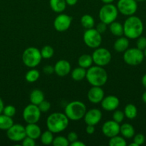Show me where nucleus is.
Listing matches in <instances>:
<instances>
[{
  "mask_svg": "<svg viewBox=\"0 0 146 146\" xmlns=\"http://www.w3.org/2000/svg\"><path fill=\"white\" fill-rule=\"evenodd\" d=\"M125 36L130 39H135L142 35L144 30L143 23L139 17L130 16L123 24Z\"/></svg>",
  "mask_w": 146,
  "mask_h": 146,
  "instance_id": "obj_1",
  "label": "nucleus"
},
{
  "mask_svg": "<svg viewBox=\"0 0 146 146\" xmlns=\"http://www.w3.org/2000/svg\"><path fill=\"white\" fill-rule=\"evenodd\" d=\"M69 125V118L65 113H53L47 119V127L53 133H59L64 131Z\"/></svg>",
  "mask_w": 146,
  "mask_h": 146,
  "instance_id": "obj_2",
  "label": "nucleus"
},
{
  "mask_svg": "<svg viewBox=\"0 0 146 146\" xmlns=\"http://www.w3.org/2000/svg\"><path fill=\"white\" fill-rule=\"evenodd\" d=\"M86 78L89 84L92 86H102L107 83V71L102 66H90L86 73Z\"/></svg>",
  "mask_w": 146,
  "mask_h": 146,
  "instance_id": "obj_3",
  "label": "nucleus"
},
{
  "mask_svg": "<svg viewBox=\"0 0 146 146\" xmlns=\"http://www.w3.org/2000/svg\"><path fill=\"white\" fill-rule=\"evenodd\" d=\"M86 106L84 103L79 101L70 102L64 108V113L69 120L71 121H79L84 118L86 113Z\"/></svg>",
  "mask_w": 146,
  "mask_h": 146,
  "instance_id": "obj_4",
  "label": "nucleus"
},
{
  "mask_svg": "<svg viewBox=\"0 0 146 146\" xmlns=\"http://www.w3.org/2000/svg\"><path fill=\"white\" fill-rule=\"evenodd\" d=\"M42 58L41 52L36 47H29L26 48L21 56V59L24 65L32 68L40 64Z\"/></svg>",
  "mask_w": 146,
  "mask_h": 146,
  "instance_id": "obj_5",
  "label": "nucleus"
},
{
  "mask_svg": "<svg viewBox=\"0 0 146 146\" xmlns=\"http://www.w3.org/2000/svg\"><path fill=\"white\" fill-rule=\"evenodd\" d=\"M118 15L117 7L112 4H105L101 7L99 11V18L106 24H110L115 21Z\"/></svg>",
  "mask_w": 146,
  "mask_h": 146,
  "instance_id": "obj_6",
  "label": "nucleus"
},
{
  "mask_svg": "<svg viewBox=\"0 0 146 146\" xmlns=\"http://www.w3.org/2000/svg\"><path fill=\"white\" fill-rule=\"evenodd\" d=\"M143 51L137 48H127L123 55V60L130 66H137L141 64L144 59Z\"/></svg>",
  "mask_w": 146,
  "mask_h": 146,
  "instance_id": "obj_7",
  "label": "nucleus"
},
{
  "mask_svg": "<svg viewBox=\"0 0 146 146\" xmlns=\"http://www.w3.org/2000/svg\"><path fill=\"white\" fill-rule=\"evenodd\" d=\"M83 41L88 47L97 48L102 43V36L96 29H89L84 31L83 34Z\"/></svg>",
  "mask_w": 146,
  "mask_h": 146,
  "instance_id": "obj_8",
  "label": "nucleus"
},
{
  "mask_svg": "<svg viewBox=\"0 0 146 146\" xmlns=\"http://www.w3.org/2000/svg\"><path fill=\"white\" fill-rule=\"evenodd\" d=\"M93 63L99 66H107L112 59L111 53L105 48H97L92 54Z\"/></svg>",
  "mask_w": 146,
  "mask_h": 146,
  "instance_id": "obj_9",
  "label": "nucleus"
},
{
  "mask_svg": "<svg viewBox=\"0 0 146 146\" xmlns=\"http://www.w3.org/2000/svg\"><path fill=\"white\" fill-rule=\"evenodd\" d=\"M41 113L38 106L31 104L24 108L23 118L27 123H37L40 121Z\"/></svg>",
  "mask_w": 146,
  "mask_h": 146,
  "instance_id": "obj_10",
  "label": "nucleus"
},
{
  "mask_svg": "<svg viewBox=\"0 0 146 146\" xmlns=\"http://www.w3.org/2000/svg\"><path fill=\"white\" fill-rule=\"evenodd\" d=\"M118 11L125 16L134 15L137 11V4L136 0H119L117 4Z\"/></svg>",
  "mask_w": 146,
  "mask_h": 146,
  "instance_id": "obj_11",
  "label": "nucleus"
},
{
  "mask_svg": "<svg viewBox=\"0 0 146 146\" xmlns=\"http://www.w3.org/2000/svg\"><path fill=\"white\" fill-rule=\"evenodd\" d=\"M7 135L8 138L14 142H19L24 140L27 136L25 127L20 124H13L7 131Z\"/></svg>",
  "mask_w": 146,
  "mask_h": 146,
  "instance_id": "obj_12",
  "label": "nucleus"
},
{
  "mask_svg": "<svg viewBox=\"0 0 146 146\" xmlns=\"http://www.w3.org/2000/svg\"><path fill=\"white\" fill-rule=\"evenodd\" d=\"M72 21V17L65 14H61L54 19V28L60 32H63L70 27Z\"/></svg>",
  "mask_w": 146,
  "mask_h": 146,
  "instance_id": "obj_13",
  "label": "nucleus"
},
{
  "mask_svg": "<svg viewBox=\"0 0 146 146\" xmlns=\"http://www.w3.org/2000/svg\"><path fill=\"white\" fill-rule=\"evenodd\" d=\"M120 125L115 121H107L104 123L102 127L103 134L107 138H112L120 133Z\"/></svg>",
  "mask_w": 146,
  "mask_h": 146,
  "instance_id": "obj_14",
  "label": "nucleus"
},
{
  "mask_svg": "<svg viewBox=\"0 0 146 146\" xmlns=\"http://www.w3.org/2000/svg\"><path fill=\"white\" fill-rule=\"evenodd\" d=\"M102 112L97 108H92L86 111L84 116V122L87 125H96L99 123L102 118Z\"/></svg>",
  "mask_w": 146,
  "mask_h": 146,
  "instance_id": "obj_15",
  "label": "nucleus"
},
{
  "mask_svg": "<svg viewBox=\"0 0 146 146\" xmlns=\"http://www.w3.org/2000/svg\"><path fill=\"white\" fill-rule=\"evenodd\" d=\"M104 92L100 86H92L87 93V98L92 104L101 103L104 98Z\"/></svg>",
  "mask_w": 146,
  "mask_h": 146,
  "instance_id": "obj_16",
  "label": "nucleus"
},
{
  "mask_svg": "<svg viewBox=\"0 0 146 146\" xmlns=\"http://www.w3.org/2000/svg\"><path fill=\"white\" fill-rule=\"evenodd\" d=\"M120 105V101L117 97L115 96H107L101 101L102 108L107 111H115Z\"/></svg>",
  "mask_w": 146,
  "mask_h": 146,
  "instance_id": "obj_17",
  "label": "nucleus"
},
{
  "mask_svg": "<svg viewBox=\"0 0 146 146\" xmlns=\"http://www.w3.org/2000/svg\"><path fill=\"white\" fill-rule=\"evenodd\" d=\"M54 73L59 76H65L71 71V65L67 60L62 59L57 61L54 66Z\"/></svg>",
  "mask_w": 146,
  "mask_h": 146,
  "instance_id": "obj_18",
  "label": "nucleus"
},
{
  "mask_svg": "<svg viewBox=\"0 0 146 146\" xmlns=\"http://www.w3.org/2000/svg\"><path fill=\"white\" fill-rule=\"evenodd\" d=\"M26 135L29 138L36 140L41 135V128L36 123H28L25 127Z\"/></svg>",
  "mask_w": 146,
  "mask_h": 146,
  "instance_id": "obj_19",
  "label": "nucleus"
},
{
  "mask_svg": "<svg viewBox=\"0 0 146 146\" xmlns=\"http://www.w3.org/2000/svg\"><path fill=\"white\" fill-rule=\"evenodd\" d=\"M114 49L117 52H125L129 47V40L126 36H120L114 43Z\"/></svg>",
  "mask_w": 146,
  "mask_h": 146,
  "instance_id": "obj_20",
  "label": "nucleus"
},
{
  "mask_svg": "<svg viewBox=\"0 0 146 146\" xmlns=\"http://www.w3.org/2000/svg\"><path fill=\"white\" fill-rule=\"evenodd\" d=\"M29 100L31 104L38 106L42 101L44 100V93L40 89L33 90L30 94Z\"/></svg>",
  "mask_w": 146,
  "mask_h": 146,
  "instance_id": "obj_21",
  "label": "nucleus"
},
{
  "mask_svg": "<svg viewBox=\"0 0 146 146\" xmlns=\"http://www.w3.org/2000/svg\"><path fill=\"white\" fill-rule=\"evenodd\" d=\"M50 5L53 11L62 13L65 10L67 3L65 0H50Z\"/></svg>",
  "mask_w": 146,
  "mask_h": 146,
  "instance_id": "obj_22",
  "label": "nucleus"
},
{
  "mask_svg": "<svg viewBox=\"0 0 146 146\" xmlns=\"http://www.w3.org/2000/svg\"><path fill=\"white\" fill-rule=\"evenodd\" d=\"M120 133L124 138H131L135 135V129L133 125L130 124L123 123L120 126Z\"/></svg>",
  "mask_w": 146,
  "mask_h": 146,
  "instance_id": "obj_23",
  "label": "nucleus"
},
{
  "mask_svg": "<svg viewBox=\"0 0 146 146\" xmlns=\"http://www.w3.org/2000/svg\"><path fill=\"white\" fill-rule=\"evenodd\" d=\"M14 124L11 117L7 116L4 114H0V130L7 131Z\"/></svg>",
  "mask_w": 146,
  "mask_h": 146,
  "instance_id": "obj_24",
  "label": "nucleus"
},
{
  "mask_svg": "<svg viewBox=\"0 0 146 146\" xmlns=\"http://www.w3.org/2000/svg\"><path fill=\"white\" fill-rule=\"evenodd\" d=\"M93 63L92 57L90 54H82L78 58V64L80 67L84 68H88Z\"/></svg>",
  "mask_w": 146,
  "mask_h": 146,
  "instance_id": "obj_25",
  "label": "nucleus"
},
{
  "mask_svg": "<svg viewBox=\"0 0 146 146\" xmlns=\"http://www.w3.org/2000/svg\"><path fill=\"white\" fill-rule=\"evenodd\" d=\"M110 31L115 36H122L124 34L123 25L117 21H113L110 24Z\"/></svg>",
  "mask_w": 146,
  "mask_h": 146,
  "instance_id": "obj_26",
  "label": "nucleus"
},
{
  "mask_svg": "<svg viewBox=\"0 0 146 146\" xmlns=\"http://www.w3.org/2000/svg\"><path fill=\"white\" fill-rule=\"evenodd\" d=\"M86 73H87V71L85 70V68L80 66L77 67L72 71V78L76 81H82L86 77Z\"/></svg>",
  "mask_w": 146,
  "mask_h": 146,
  "instance_id": "obj_27",
  "label": "nucleus"
},
{
  "mask_svg": "<svg viewBox=\"0 0 146 146\" xmlns=\"http://www.w3.org/2000/svg\"><path fill=\"white\" fill-rule=\"evenodd\" d=\"M125 116L128 119L133 120L136 118L137 115V109L134 104H129L125 106L124 110Z\"/></svg>",
  "mask_w": 146,
  "mask_h": 146,
  "instance_id": "obj_28",
  "label": "nucleus"
},
{
  "mask_svg": "<svg viewBox=\"0 0 146 146\" xmlns=\"http://www.w3.org/2000/svg\"><path fill=\"white\" fill-rule=\"evenodd\" d=\"M82 26L86 29H92L94 27V20L90 14H84L81 17L80 19Z\"/></svg>",
  "mask_w": 146,
  "mask_h": 146,
  "instance_id": "obj_29",
  "label": "nucleus"
},
{
  "mask_svg": "<svg viewBox=\"0 0 146 146\" xmlns=\"http://www.w3.org/2000/svg\"><path fill=\"white\" fill-rule=\"evenodd\" d=\"M40 140H41V142L43 145H48L50 144H52L53 140H54L53 133L49 130L47 131H44L40 135Z\"/></svg>",
  "mask_w": 146,
  "mask_h": 146,
  "instance_id": "obj_30",
  "label": "nucleus"
},
{
  "mask_svg": "<svg viewBox=\"0 0 146 146\" xmlns=\"http://www.w3.org/2000/svg\"><path fill=\"white\" fill-rule=\"evenodd\" d=\"M40 74L37 69H34V68L32 69L29 70L25 75V79L27 82L33 83L37 81L40 78Z\"/></svg>",
  "mask_w": 146,
  "mask_h": 146,
  "instance_id": "obj_31",
  "label": "nucleus"
},
{
  "mask_svg": "<svg viewBox=\"0 0 146 146\" xmlns=\"http://www.w3.org/2000/svg\"><path fill=\"white\" fill-rule=\"evenodd\" d=\"M109 145L110 146H126L127 143L124 137L118 136V135L110 138L109 141Z\"/></svg>",
  "mask_w": 146,
  "mask_h": 146,
  "instance_id": "obj_32",
  "label": "nucleus"
},
{
  "mask_svg": "<svg viewBox=\"0 0 146 146\" xmlns=\"http://www.w3.org/2000/svg\"><path fill=\"white\" fill-rule=\"evenodd\" d=\"M40 52H41L42 57L43 58H46V59H47V58H50L53 56L54 51V48H53L52 47L47 45V46H44V47H42V48L41 49Z\"/></svg>",
  "mask_w": 146,
  "mask_h": 146,
  "instance_id": "obj_33",
  "label": "nucleus"
},
{
  "mask_svg": "<svg viewBox=\"0 0 146 146\" xmlns=\"http://www.w3.org/2000/svg\"><path fill=\"white\" fill-rule=\"evenodd\" d=\"M52 145L54 146H68L70 145V142L65 137L57 136L53 140Z\"/></svg>",
  "mask_w": 146,
  "mask_h": 146,
  "instance_id": "obj_34",
  "label": "nucleus"
},
{
  "mask_svg": "<svg viewBox=\"0 0 146 146\" xmlns=\"http://www.w3.org/2000/svg\"><path fill=\"white\" fill-rule=\"evenodd\" d=\"M125 118V113L122 111H115L113 114V120L115 121V122L120 123L123 121Z\"/></svg>",
  "mask_w": 146,
  "mask_h": 146,
  "instance_id": "obj_35",
  "label": "nucleus"
},
{
  "mask_svg": "<svg viewBox=\"0 0 146 146\" xmlns=\"http://www.w3.org/2000/svg\"><path fill=\"white\" fill-rule=\"evenodd\" d=\"M2 113L3 114L7 115V116L13 117L16 114V108L15 107L11 105L7 106L4 107Z\"/></svg>",
  "mask_w": 146,
  "mask_h": 146,
  "instance_id": "obj_36",
  "label": "nucleus"
},
{
  "mask_svg": "<svg viewBox=\"0 0 146 146\" xmlns=\"http://www.w3.org/2000/svg\"><path fill=\"white\" fill-rule=\"evenodd\" d=\"M38 107L42 113H47L50 111V108H51V104L49 101L44 100L39 104Z\"/></svg>",
  "mask_w": 146,
  "mask_h": 146,
  "instance_id": "obj_37",
  "label": "nucleus"
},
{
  "mask_svg": "<svg viewBox=\"0 0 146 146\" xmlns=\"http://www.w3.org/2000/svg\"><path fill=\"white\" fill-rule=\"evenodd\" d=\"M136 45H137V48L142 50V51H144L146 48V37L142 36L138 37L137 39V42H136Z\"/></svg>",
  "mask_w": 146,
  "mask_h": 146,
  "instance_id": "obj_38",
  "label": "nucleus"
},
{
  "mask_svg": "<svg viewBox=\"0 0 146 146\" xmlns=\"http://www.w3.org/2000/svg\"><path fill=\"white\" fill-rule=\"evenodd\" d=\"M145 141V138L144 135L142 133H138L137 135H134V139H133V142L137 143L138 145H143Z\"/></svg>",
  "mask_w": 146,
  "mask_h": 146,
  "instance_id": "obj_39",
  "label": "nucleus"
},
{
  "mask_svg": "<svg viewBox=\"0 0 146 146\" xmlns=\"http://www.w3.org/2000/svg\"><path fill=\"white\" fill-rule=\"evenodd\" d=\"M22 145L23 146H35L36 142L35 140L33 138H29L28 136H26L22 141Z\"/></svg>",
  "mask_w": 146,
  "mask_h": 146,
  "instance_id": "obj_40",
  "label": "nucleus"
},
{
  "mask_svg": "<svg viewBox=\"0 0 146 146\" xmlns=\"http://www.w3.org/2000/svg\"><path fill=\"white\" fill-rule=\"evenodd\" d=\"M107 24H106L105 23L101 21V22L99 23L97 25V27H96V30L101 34H104L106 31V30H107Z\"/></svg>",
  "mask_w": 146,
  "mask_h": 146,
  "instance_id": "obj_41",
  "label": "nucleus"
},
{
  "mask_svg": "<svg viewBox=\"0 0 146 146\" xmlns=\"http://www.w3.org/2000/svg\"><path fill=\"white\" fill-rule=\"evenodd\" d=\"M67 140H68L69 142L70 143H72L74 142V141H76L77 140H78V135H77V134L75 132H73V131H72V132L69 133L68 135H67Z\"/></svg>",
  "mask_w": 146,
  "mask_h": 146,
  "instance_id": "obj_42",
  "label": "nucleus"
},
{
  "mask_svg": "<svg viewBox=\"0 0 146 146\" xmlns=\"http://www.w3.org/2000/svg\"><path fill=\"white\" fill-rule=\"evenodd\" d=\"M43 71L45 74H52L54 72V66H50V65H47L46 66L44 67L43 68Z\"/></svg>",
  "mask_w": 146,
  "mask_h": 146,
  "instance_id": "obj_43",
  "label": "nucleus"
},
{
  "mask_svg": "<svg viewBox=\"0 0 146 146\" xmlns=\"http://www.w3.org/2000/svg\"><path fill=\"white\" fill-rule=\"evenodd\" d=\"M94 125H87V128H86V132L87 133H88L89 135H92L94 133Z\"/></svg>",
  "mask_w": 146,
  "mask_h": 146,
  "instance_id": "obj_44",
  "label": "nucleus"
},
{
  "mask_svg": "<svg viewBox=\"0 0 146 146\" xmlns=\"http://www.w3.org/2000/svg\"><path fill=\"white\" fill-rule=\"evenodd\" d=\"M70 145L71 146H85V144H84V143L82 142V141H78V140H77V141H74V142L70 143Z\"/></svg>",
  "mask_w": 146,
  "mask_h": 146,
  "instance_id": "obj_45",
  "label": "nucleus"
},
{
  "mask_svg": "<svg viewBox=\"0 0 146 146\" xmlns=\"http://www.w3.org/2000/svg\"><path fill=\"white\" fill-rule=\"evenodd\" d=\"M65 1H66V3H67V5L74 6L77 4V2L78 0H65Z\"/></svg>",
  "mask_w": 146,
  "mask_h": 146,
  "instance_id": "obj_46",
  "label": "nucleus"
},
{
  "mask_svg": "<svg viewBox=\"0 0 146 146\" xmlns=\"http://www.w3.org/2000/svg\"><path fill=\"white\" fill-rule=\"evenodd\" d=\"M4 102H3L2 99L0 98V114L3 112V109H4Z\"/></svg>",
  "mask_w": 146,
  "mask_h": 146,
  "instance_id": "obj_47",
  "label": "nucleus"
},
{
  "mask_svg": "<svg viewBox=\"0 0 146 146\" xmlns=\"http://www.w3.org/2000/svg\"><path fill=\"white\" fill-rule=\"evenodd\" d=\"M142 84H143V86L146 88V74L142 78Z\"/></svg>",
  "mask_w": 146,
  "mask_h": 146,
  "instance_id": "obj_48",
  "label": "nucleus"
},
{
  "mask_svg": "<svg viewBox=\"0 0 146 146\" xmlns=\"http://www.w3.org/2000/svg\"><path fill=\"white\" fill-rule=\"evenodd\" d=\"M142 100H143L145 104H146V91H145L143 95H142Z\"/></svg>",
  "mask_w": 146,
  "mask_h": 146,
  "instance_id": "obj_49",
  "label": "nucleus"
},
{
  "mask_svg": "<svg viewBox=\"0 0 146 146\" xmlns=\"http://www.w3.org/2000/svg\"><path fill=\"white\" fill-rule=\"evenodd\" d=\"M101 1L104 4H111L112 2L114 1V0H101Z\"/></svg>",
  "mask_w": 146,
  "mask_h": 146,
  "instance_id": "obj_50",
  "label": "nucleus"
},
{
  "mask_svg": "<svg viewBox=\"0 0 146 146\" xmlns=\"http://www.w3.org/2000/svg\"><path fill=\"white\" fill-rule=\"evenodd\" d=\"M129 145H130V146H139L137 143H135V142L132 143H130Z\"/></svg>",
  "mask_w": 146,
  "mask_h": 146,
  "instance_id": "obj_51",
  "label": "nucleus"
},
{
  "mask_svg": "<svg viewBox=\"0 0 146 146\" xmlns=\"http://www.w3.org/2000/svg\"><path fill=\"white\" fill-rule=\"evenodd\" d=\"M143 53H144V56H145V57H146V48H145V49L144 50V51H143Z\"/></svg>",
  "mask_w": 146,
  "mask_h": 146,
  "instance_id": "obj_52",
  "label": "nucleus"
},
{
  "mask_svg": "<svg viewBox=\"0 0 146 146\" xmlns=\"http://www.w3.org/2000/svg\"><path fill=\"white\" fill-rule=\"evenodd\" d=\"M137 1H140V2H141V1H145V0H136Z\"/></svg>",
  "mask_w": 146,
  "mask_h": 146,
  "instance_id": "obj_53",
  "label": "nucleus"
}]
</instances>
